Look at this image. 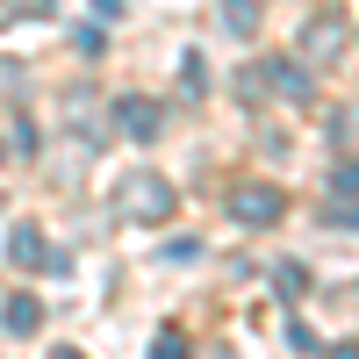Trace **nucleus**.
<instances>
[{
    "instance_id": "423d86ee",
    "label": "nucleus",
    "mask_w": 359,
    "mask_h": 359,
    "mask_svg": "<svg viewBox=\"0 0 359 359\" xmlns=\"http://www.w3.org/2000/svg\"><path fill=\"white\" fill-rule=\"evenodd\" d=\"M50 359H79V352H50Z\"/></svg>"
},
{
    "instance_id": "20e7f679",
    "label": "nucleus",
    "mask_w": 359,
    "mask_h": 359,
    "mask_svg": "<svg viewBox=\"0 0 359 359\" xmlns=\"http://www.w3.org/2000/svg\"><path fill=\"white\" fill-rule=\"evenodd\" d=\"M15 259H22V266H36V259H43V252H36V230H15Z\"/></svg>"
},
{
    "instance_id": "f03ea898",
    "label": "nucleus",
    "mask_w": 359,
    "mask_h": 359,
    "mask_svg": "<svg viewBox=\"0 0 359 359\" xmlns=\"http://www.w3.org/2000/svg\"><path fill=\"white\" fill-rule=\"evenodd\" d=\"M130 194H137V201H130L137 216H151V208H158V216H165V208H172V194H165V180H137Z\"/></svg>"
},
{
    "instance_id": "f257e3e1",
    "label": "nucleus",
    "mask_w": 359,
    "mask_h": 359,
    "mask_svg": "<svg viewBox=\"0 0 359 359\" xmlns=\"http://www.w3.org/2000/svg\"><path fill=\"white\" fill-rule=\"evenodd\" d=\"M115 115H123V130H130L137 144H144V137L158 130V108H151V101H123V108H115Z\"/></svg>"
},
{
    "instance_id": "39448f33",
    "label": "nucleus",
    "mask_w": 359,
    "mask_h": 359,
    "mask_svg": "<svg viewBox=\"0 0 359 359\" xmlns=\"http://www.w3.org/2000/svg\"><path fill=\"white\" fill-rule=\"evenodd\" d=\"M223 8H230V29L245 36V29H252V0H223Z\"/></svg>"
},
{
    "instance_id": "7ed1b4c3",
    "label": "nucleus",
    "mask_w": 359,
    "mask_h": 359,
    "mask_svg": "<svg viewBox=\"0 0 359 359\" xmlns=\"http://www.w3.org/2000/svg\"><path fill=\"white\" fill-rule=\"evenodd\" d=\"M237 216H245V223H266V216H280V194L266 201V187H245V201H237Z\"/></svg>"
}]
</instances>
